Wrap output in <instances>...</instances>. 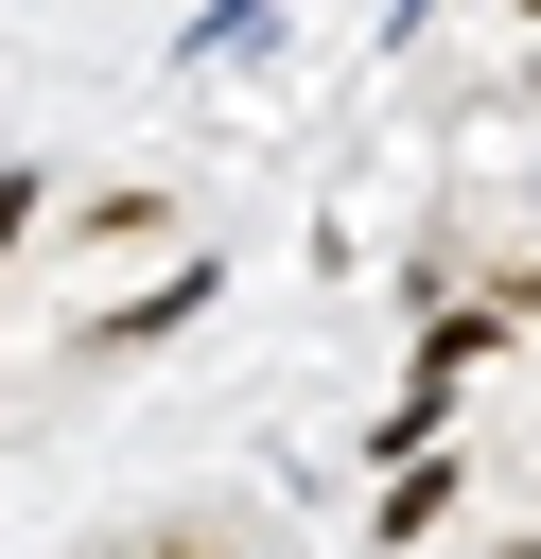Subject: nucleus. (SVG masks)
I'll list each match as a JSON object with an SVG mask.
<instances>
[]
</instances>
